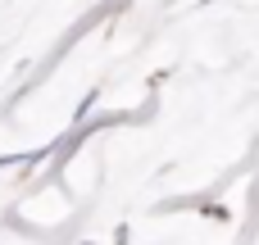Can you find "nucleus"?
I'll list each match as a JSON object with an SVG mask.
<instances>
[]
</instances>
